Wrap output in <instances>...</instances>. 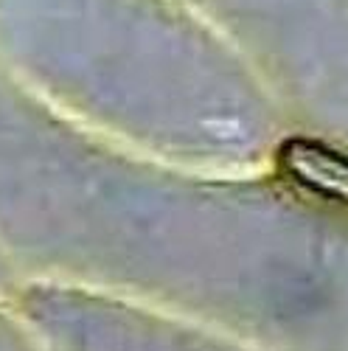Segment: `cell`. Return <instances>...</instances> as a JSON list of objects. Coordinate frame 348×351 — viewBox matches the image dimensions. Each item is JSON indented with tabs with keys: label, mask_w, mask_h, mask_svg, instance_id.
<instances>
[{
	"label": "cell",
	"mask_w": 348,
	"mask_h": 351,
	"mask_svg": "<svg viewBox=\"0 0 348 351\" xmlns=\"http://www.w3.org/2000/svg\"><path fill=\"white\" fill-rule=\"evenodd\" d=\"M281 171L301 189L348 206V158L334 152L332 146L293 138L278 152Z\"/></svg>",
	"instance_id": "6da1fadb"
}]
</instances>
